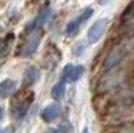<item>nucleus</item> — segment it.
Returning a JSON list of instances; mask_svg holds the SVG:
<instances>
[{
  "mask_svg": "<svg viewBox=\"0 0 134 133\" xmlns=\"http://www.w3.org/2000/svg\"><path fill=\"white\" fill-rule=\"evenodd\" d=\"M85 73V66L83 65H66L62 71V81L66 82H74L78 81Z\"/></svg>",
  "mask_w": 134,
  "mask_h": 133,
  "instance_id": "nucleus-6",
  "label": "nucleus"
},
{
  "mask_svg": "<svg viewBox=\"0 0 134 133\" xmlns=\"http://www.w3.org/2000/svg\"><path fill=\"white\" fill-rule=\"evenodd\" d=\"M34 95L35 94L30 89H24V90H21L14 95V98L11 99V114L14 116V118L20 120L27 114L28 109L34 101Z\"/></svg>",
  "mask_w": 134,
  "mask_h": 133,
  "instance_id": "nucleus-1",
  "label": "nucleus"
},
{
  "mask_svg": "<svg viewBox=\"0 0 134 133\" xmlns=\"http://www.w3.org/2000/svg\"><path fill=\"white\" fill-rule=\"evenodd\" d=\"M40 77V70L35 66H30V67L24 71V75H23V85L24 86H31L34 85Z\"/></svg>",
  "mask_w": 134,
  "mask_h": 133,
  "instance_id": "nucleus-9",
  "label": "nucleus"
},
{
  "mask_svg": "<svg viewBox=\"0 0 134 133\" xmlns=\"http://www.w3.org/2000/svg\"><path fill=\"white\" fill-rule=\"evenodd\" d=\"M59 114H60V106L58 104H48L40 113L42 120L46 121V123H50V121L58 118Z\"/></svg>",
  "mask_w": 134,
  "mask_h": 133,
  "instance_id": "nucleus-7",
  "label": "nucleus"
},
{
  "mask_svg": "<svg viewBox=\"0 0 134 133\" xmlns=\"http://www.w3.org/2000/svg\"><path fill=\"white\" fill-rule=\"evenodd\" d=\"M64 90H66V83L63 81H59L58 83H55L52 86V89H51V97L54 99H59L60 97H63Z\"/></svg>",
  "mask_w": 134,
  "mask_h": 133,
  "instance_id": "nucleus-11",
  "label": "nucleus"
},
{
  "mask_svg": "<svg viewBox=\"0 0 134 133\" xmlns=\"http://www.w3.org/2000/svg\"><path fill=\"white\" fill-rule=\"evenodd\" d=\"M14 39H15V36H14L12 32H11V34H8V35L3 39V42H2V57H3V58L7 55V52H8L9 47H11V44H12Z\"/></svg>",
  "mask_w": 134,
  "mask_h": 133,
  "instance_id": "nucleus-12",
  "label": "nucleus"
},
{
  "mask_svg": "<svg viewBox=\"0 0 134 133\" xmlns=\"http://www.w3.org/2000/svg\"><path fill=\"white\" fill-rule=\"evenodd\" d=\"M85 50H86V42L85 40H79V42H76L75 44H74V47H72V51H74V54L75 55H82L83 52H85Z\"/></svg>",
  "mask_w": 134,
  "mask_h": 133,
  "instance_id": "nucleus-13",
  "label": "nucleus"
},
{
  "mask_svg": "<svg viewBox=\"0 0 134 133\" xmlns=\"http://www.w3.org/2000/svg\"><path fill=\"white\" fill-rule=\"evenodd\" d=\"M109 26V19L102 18V19H98L95 23L90 27V30L87 31V42L88 43H97L100 40V38L103 36V34L107 30Z\"/></svg>",
  "mask_w": 134,
  "mask_h": 133,
  "instance_id": "nucleus-5",
  "label": "nucleus"
},
{
  "mask_svg": "<svg viewBox=\"0 0 134 133\" xmlns=\"http://www.w3.org/2000/svg\"><path fill=\"white\" fill-rule=\"evenodd\" d=\"M98 2V4H100V6H105V4H109L111 0H97Z\"/></svg>",
  "mask_w": 134,
  "mask_h": 133,
  "instance_id": "nucleus-15",
  "label": "nucleus"
},
{
  "mask_svg": "<svg viewBox=\"0 0 134 133\" xmlns=\"http://www.w3.org/2000/svg\"><path fill=\"white\" fill-rule=\"evenodd\" d=\"M129 50H130V42L121 43V44H118V46H115L109 52L107 58L105 59V69L109 70L111 67H114V66H117L129 54Z\"/></svg>",
  "mask_w": 134,
  "mask_h": 133,
  "instance_id": "nucleus-2",
  "label": "nucleus"
},
{
  "mask_svg": "<svg viewBox=\"0 0 134 133\" xmlns=\"http://www.w3.org/2000/svg\"><path fill=\"white\" fill-rule=\"evenodd\" d=\"M82 133H88V129H87V128H83V130H82Z\"/></svg>",
  "mask_w": 134,
  "mask_h": 133,
  "instance_id": "nucleus-17",
  "label": "nucleus"
},
{
  "mask_svg": "<svg viewBox=\"0 0 134 133\" xmlns=\"http://www.w3.org/2000/svg\"><path fill=\"white\" fill-rule=\"evenodd\" d=\"M46 133H58V132L55 130V129H48V130H47Z\"/></svg>",
  "mask_w": 134,
  "mask_h": 133,
  "instance_id": "nucleus-16",
  "label": "nucleus"
},
{
  "mask_svg": "<svg viewBox=\"0 0 134 133\" xmlns=\"http://www.w3.org/2000/svg\"><path fill=\"white\" fill-rule=\"evenodd\" d=\"M71 130V125L69 121H63V123L59 125V132H64V133H69Z\"/></svg>",
  "mask_w": 134,
  "mask_h": 133,
  "instance_id": "nucleus-14",
  "label": "nucleus"
},
{
  "mask_svg": "<svg viewBox=\"0 0 134 133\" xmlns=\"http://www.w3.org/2000/svg\"><path fill=\"white\" fill-rule=\"evenodd\" d=\"M15 89H16V82L14 79H9V78L4 79L0 83V95H2V99H5L7 97H9Z\"/></svg>",
  "mask_w": 134,
  "mask_h": 133,
  "instance_id": "nucleus-10",
  "label": "nucleus"
},
{
  "mask_svg": "<svg viewBox=\"0 0 134 133\" xmlns=\"http://www.w3.org/2000/svg\"><path fill=\"white\" fill-rule=\"evenodd\" d=\"M43 36V31L42 28H35V30H31L30 35L27 38V40L24 42V44L21 46L20 49V57H30L35 52L39 47V43L42 40Z\"/></svg>",
  "mask_w": 134,
  "mask_h": 133,
  "instance_id": "nucleus-3",
  "label": "nucleus"
},
{
  "mask_svg": "<svg viewBox=\"0 0 134 133\" xmlns=\"http://www.w3.org/2000/svg\"><path fill=\"white\" fill-rule=\"evenodd\" d=\"M93 12H94V9L91 7H88L86 9H83L82 12L78 15L75 19H72L69 24H67L66 27V34H69V35H75L78 31H79V28L83 26V23H86V22L90 19L93 16Z\"/></svg>",
  "mask_w": 134,
  "mask_h": 133,
  "instance_id": "nucleus-4",
  "label": "nucleus"
},
{
  "mask_svg": "<svg viewBox=\"0 0 134 133\" xmlns=\"http://www.w3.org/2000/svg\"><path fill=\"white\" fill-rule=\"evenodd\" d=\"M52 16V11L50 8H46V9H43L42 12L32 20V23L28 26V28L31 30H35V28H40L44 23H47V22L50 20V18Z\"/></svg>",
  "mask_w": 134,
  "mask_h": 133,
  "instance_id": "nucleus-8",
  "label": "nucleus"
}]
</instances>
